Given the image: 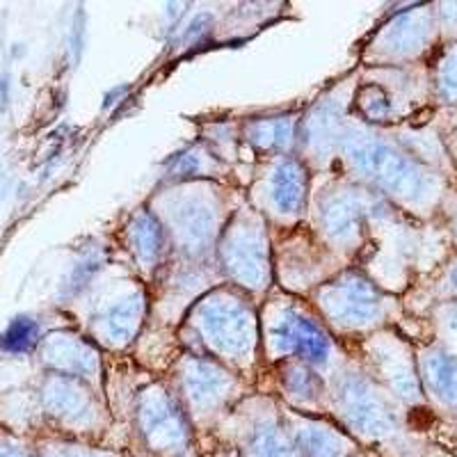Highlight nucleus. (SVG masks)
<instances>
[{"label":"nucleus","instance_id":"nucleus-18","mask_svg":"<svg viewBox=\"0 0 457 457\" xmlns=\"http://www.w3.org/2000/svg\"><path fill=\"white\" fill-rule=\"evenodd\" d=\"M300 446L307 457H343L345 446L337 435L325 428H304L300 432Z\"/></svg>","mask_w":457,"mask_h":457},{"label":"nucleus","instance_id":"nucleus-13","mask_svg":"<svg viewBox=\"0 0 457 457\" xmlns=\"http://www.w3.org/2000/svg\"><path fill=\"white\" fill-rule=\"evenodd\" d=\"M423 378L436 398L457 407V359L444 353H430L423 359Z\"/></svg>","mask_w":457,"mask_h":457},{"label":"nucleus","instance_id":"nucleus-10","mask_svg":"<svg viewBox=\"0 0 457 457\" xmlns=\"http://www.w3.org/2000/svg\"><path fill=\"white\" fill-rule=\"evenodd\" d=\"M186 386L195 405L208 407L222 398L228 386V379L213 364L202 361V359H193L186 370Z\"/></svg>","mask_w":457,"mask_h":457},{"label":"nucleus","instance_id":"nucleus-7","mask_svg":"<svg viewBox=\"0 0 457 457\" xmlns=\"http://www.w3.org/2000/svg\"><path fill=\"white\" fill-rule=\"evenodd\" d=\"M142 430L149 436V444L158 451L174 448L186 442V428L181 414L165 395H146L140 410Z\"/></svg>","mask_w":457,"mask_h":457},{"label":"nucleus","instance_id":"nucleus-20","mask_svg":"<svg viewBox=\"0 0 457 457\" xmlns=\"http://www.w3.org/2000/svg\"><path fill=\"white\" fill-rule=\"evenodd\" d=\"M250 137L263 149H286L293 140V121L291 120H272L254 124Z\"/></svg>","mask_w":457,"mask_h":457},{"label":"nucleus","instance_id":"nucleus-17","mask_svg":"<svg viewBox=\"0 0 457 457\" xmlns=\"http://www.w3.org/2000/svg\"><path fill=\"white\" fill-rule=\"evenodd\" d=\"M46 400L51 410L67 416V419H73V421L85 419L89 414L87 398H85V394L79 386L73 385L71 379L60 378L55 382H51V386L46 389Z\"/></svg>","mask_w":457,"mask_h":457},{"label":"nucleus","instance_id":"nucleus-22","mask_svg":"<svg viewBox=\"0 0 457 457\" xmlns=\"http://www.w3.org/2000/svg\"><path fill=\"white\" fill-rule=\"evenodd\" d=\"M284 385L288 389V394L297 395L302 400H309L318 394L320 389V382H318L316 375L309 369H304L302 364H291L286 366L284 370Z\"/></svg>","mask_w":457,"mask_h":457},{"label":"nucleus","instance_id":"nucleus-16","mask_svg":"<svg viewBox=\"0 0 457 457\" xmlns=\"http://www.w3.org/2000/svg\"><path fill=\"white\" fill-rule=\"evenodd\" d=\"M142 318V300L140 297H126L105 312L104 329L110 341H129L140 325Z\"/></svg>","mask_w":457,"mask_h":457},{"label":"nucleus","instance_id":"nucleus-5","mask_svg":"<svg viewBox=\"0 0 457 457\" xmlns=\"http://www.w3.org/2000/svg\"><path fill=\"white\" fill-rule=\"evenodd\" d=\"M272 343L279 353L297 354L312 364H322L329 357V338L312 318L286 309L272 325Z\"/></svg>","mask_w":457,"mask_h":457},{"label":"nucleus","instance_id":"nucleus-8","mask_svg":"<svg viewBox=\"0 0 457 457\" xmlns=\"http://www.w3.org/2000/svg\"><path fill=\"white\" fill-rule=\"evenodd\" d=\"M174 231L186 245V250H204V245L211 243L215 234L213 208L202 199H183L177 204L174 213Z\"/></svg>","mask_w":457,"mask_h":457},{"label":"nucleus","instance_id":"nucleus-27","mask_svg":"<svg viewBox=\"0 0 457 457\" xmlns=\"http://www.w3.org/2000/svg\"><path fill=\"white\" fill-rule=\"evenodd\" d=\"M451 284H453V288H455V291H457V265H455V268H453V272H451Z\"/></svg>","mask_w":457,"mask_h":457},{"label":"nucleus","instance_id":"nucleus-2","mask_svg":"<svg viewBox=\"0 0 457 457\" xmlns=\"http://www.w3.org/2000/svg\"><path fill=\"white\" fill-rule=\"evenodd\" d=\"M197 325L204 341L231 359H240L254 345V316L247 304L234 297H206L197 309Z\"/></svg>","mask_w":457,"mask_h":457},{"label":"nucleus","instance_id":"nucleus-25","mask_svg":"<svg viewBox=\"0 0 457 457\" xmlns=\"http://www.w3.org/2000/svg\"><path fill=\"white\" fill-rule=\"evenodd\" d=\"M442 16H444V21H446L448 28L457 30V3H453V5H444Z\"/></svg>","mask_w":457,"mask_h":457},{"label":"nucleus","instance_id":"nucleus-4","mask_svg":"<svg viewBox=\"0 0 457 457\" xmlns=\"http://www.w3.org/2000/svg\"><path fill=\"white\" fill-rule=\"evenodd\" d=\"M338 400H341L343 414L348 416L350 426L359 432L373 436H385L395 430V419L389 411L386 403L366 385L364 379L345 378L338 386Z\"/></svg>","mask_w":457,"mask_h":457},{"label":"nucleus","instance_id":"nucleus-26","mask_svg":"<svg viewBox=\"0 0 457 457\" xmlns=\"http://www.w3.org/2000/svg\"><path fill=\"white\" fill-rule=\"evenodd\" d=\"M0 457H21V453L14 448H0Z\"/></svg>","mask_w":457,"mask_h":457},{"label":"nucleus","instance_id":"nucleus-21","mask_svg":"<svg viewBox=\"0 0 457 457\" xmlns=\"http://www.w3.org/2000/svg\"><path fill=\"white\" fill-rule=\"evenodd\" d=\"M37 341V322L30 318H16L0 337V348L7 353H26Z\"/></svg>","mask_w":457,"mask_h":457},{"label":"nucleus","instance_id":"nucleus-15","mask_svg":"<svg viewBox=\"0 0 457 457\" xmlns=\"http://www.w3.org/2000/svg\"><path fill=\"white\" fill-rule=\"evenodd\" d=\"M48 359L55 369H62L71 375H89L96 369V354L83 341H53L48 345Z\"/></svg>","mask_w":457,"mask_h":457},{"label":"nucleus","instance_id":"nucleus-11","mask_svg":"<svg viewBox=\"0 0 457 457\" xmlns=\"http://www.w3.org/2000/svg\"><path fill=\"white\" fill-rule=\"evenodd\" d=\"M430 35V19L428 12L411 10L407 14H400L389 26L385 35V46L391 53H414L428 42Z\"/></svg>","mask_w":457,"mask_h":457},{"label":"nucleus","instance_id":"nucleus-24","mask_svg":"<svg viewBox=\"0 0 457 457\" xmlns=\"http://www.w3.org/2000/svg\"><path fill=\"white\" fill-rule=\"evenodd\" d=\"M359 105H361V110H364L369 117H373V120H382V117H386V114L391 112L389 96L385 94V89L375 87V85H370V87H366L364 92H361Z\"/></svg>","mask_w":457,"mask_h":457},{"label":"nucleus","instance_id":"nucleus-9","mask_svg":"<svg viewBox=\"0 0 457 457\" xmlns=\"http://www.w3.org/2000/svg\"><path fill=\"white\" fill-rule=\"evenodd\" d=\"M270 190L281 213H300L307 202V171L297 161L286 158L275 167Z\"/></svg>","mask_w":457,"mask_h":457},{"label":"nucleus","instance_id":"nucleus-3","mask_svg":"<svg viewBox=\"0 0 457 457\" xmlns=\"http://www.w3.org/2000/svg\"><path fill=\"white\" fill-rule=\"evenodd\" d=\"M322 312L338 325L359 328L369 325L382 312V297L378 288L364 277L343 275L332 284H325L318 293Z\"/></svg>","mask_w":457,"mask_h":457},{"label":"nucleus","instance_id":"nucleus-23","mask_svg":"<svg viewBox=\"0 0 457 457\" xmlns=\"http://www.w3.org/2000/svg\"><path fill=\"white\" fill-rule=\"evenodd\" d=\"M439 92L444 99L457 101V46H453L439 64Z\"/></svg>","mask_w":457,"mask_h":457},{"label":"nucleus","instance_id":"nucleus-6","mask_svg":"<svg viewBox=\"0 0 457 457\" xmlns=\"http://www.w3.org/2000/svg\"><path fill=\"white\" fill-rule=\"evenodd\" d=\"M222 259L236 281L250 288L263 286L268 277V259H265V247L259 234L247 228L228 234L227 243L222 245Z\"/></svg>","mask_w":457,"mask_h":457},{"label":"nucleus","instance_id":"nucleus-1","mask_svg":"<svg viewBox=\"0 0 457 457\" xmlns=\"http://www.w3.org/2000/svg\"><path fill=\"white\" fill-rule=\"evenodd\" d=\"M348 161L359 174L386 193L407 202H426L435 195V179L410 156L391 149L385 142L366 136H350L345 142Z\"/></svg>","mask_w":457,"mask_h":457},{"label":"nucleus","instance_id":"nucleus-12","mask_svg":"<svg viewBox=\"0 0 457 457\" xmlns=\"http://www.w3.org/2000/svg\"><path fill=\"white\" fill-rule=\"evenodd\" d=\"M320 215L322 227L334 240H348L357 234L361 215H364V206L359 204V199L338 195V197H329L328 202L322 204Z\"/></svg>","mask_w":457,"mask_h":457},{"label":"nucleus","instance_id":"nucleus-28","mask_svg":"<svg viewBox=\"0 0 457 457\" xmlns=\"http://www.w3.org/2000/svg\"><path fill=\"white\" fill-rule=\"evenodd\" d=\"M451 325H453V329H455V332H457V309H455V312H453V316H451Z\"/></svg>","mask_w":457,"mask_h":457},{"label":"nucleus","instance_id":"nucleus-19","mask_svg":"<svg viewBox=\"0 0 457 457\" xmlns=\"http://www.w3.org/2000/svg\"><path fill=\"white\" fill-rule=\"evenodd\" d=\"M252 457H293L291 444L275 426H259L250 436Z\"/></svg>","mask_w":457,"mask_h":457},{"label":"nucleus","instance_id":"nucleus-14","mask_svg":"<svg viewBox=\"0 0 457 457\" xmlns=\"http://www.w3.org/2000/svg\"><path fill=\"white\" fill-rule=\"evenodd\" d=\"M130 245H133V250H136L137 259L142 263H156L158 256L162 254V247H165V231H162V227L156 222L154 215L140 213L133 220V227H130Z\"/></svg>","mask_w":457,"mask_h":457}]
</instances>
